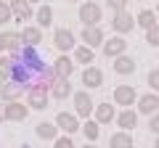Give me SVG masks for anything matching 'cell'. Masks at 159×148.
<instances>
[{
    "label": "cell",
    "instance_id": "6da1fadb",
    "mask_svg": "<svg viewBox=\"0 0 159 148\" xmlns=\"http://www.w3.org/2000/svg\"><path fill=\"white\" fill-rule=\"evenodd\" d=\"M80 21L85 24V27H98V21H101V6L93 3V0L82 3L80 6Z\"/></svg>",
    "mask_w": 159,
    "mask_h": 148
},
{
    "label": "cell",
    "instance_id": "7a4b0ae2",
    "mask_svg": "<svg viewBox=\"0 0 159 148\" xmlns=\"http://www.w3.org/2000/svg\"><path fill=\"white\" fill-rule=\"evenodd\" d=\"M72 98H74V114H77V116H85V119H90L93 108H96V103L90 101V93L80 90V93H74Z\"/></svg>",
    "mask_w": 159,
    "mask_h": 148
},
{
    "label": "cell",
    "instance_id": "3957f363",
    "mask_svg": "<svg viewBox=\"0 0 159 148\" xmlns=\"http://www.w3.org/2000/svg\"><path fill=\"white\" fill-rule=\"evenodd\" d=\"M53 124H56L61 132H66L69 137H72L74 132L80 130V119H77V114H69V111H61V114L56 116V122H53Z\"/></svg>",
    "mask_w": 159,
    "mask_h": 148
},
{
    "label": "cell",
    "instance_id": "277c9868",
    "mask_svg": "<svg viewBox=\"0 0 159 148\" xmlns=\"http://www.w3.org/2000/svg\"><path fill=\"white\" fill-rule=\"evenodd\" d=\"M138 101V93L133 85H117L114 87V103L117 106H133Z\"/></svg>",
    "mask_w": 159,
    "mask_h": 148
},
{
    "label": "cell",
    "instance_id": "5b68a950",
    "mask_svg": "<svg viewBox=\"0 0 159 148\" xmlns=\"http://www.w3.org/2000/svg\"><path fill=\"white\" fill-rule=\"evenodd\" d=\"M133 27H135V19H133L127 11H117L111 16V29H114V32L125 34V32H133Z\"/></svg>",
    "mask_w": 159,
    "mask_h": 148
},
{
    "label": "cell",
    "instance_id": "8992f818",
    "mask_svg": "<svg viewBox=\"0 0 159 148\" xmlns=\"http://www.w3.org/2000/svg\"><path fill=\"white\" fill-rule=\"evenodd\" d=\"M51 69H53V74H56V80H69L74 74V61L69 56H58Z\"/></svg>",
    "mask_w": 159,
    "mask_h": 148
},
{
    "label": "cell",
    "instance_id": "52a82bcc",
    "mask_svg": "<svg viewBox=\"0 0 159 148\" xmlns=\"http://www.w3.org/2000/svg\"><path fill=\"white\" fill-rule=\"evenodd\" d=\"M103 56L106 58H117V56H125V50H127V42H125V37H111V40H103Z\"/></svg>",
    "mask_w": 159,
    "mask_h": 148
},
{
    "label": "cell",
    "instance_id": "ba28073f",
    "mask_svg": "<svg viewBox=\"0 0 159 148\" xmlns=\"http://www.w3.org/2000/svg\"><path fill=\"white\" fill-rule=\"evenodd\" d=\"M27 114H29V106H27V103H21V101L6 103V119L8 122H24V119H27Z\"/></svg>",
    "mask_w": 159,
    "mask_h": 148
},
{
    "label": "cell",
    "instance_id": "9c48e42d",
    "mask_svg": "<svg viewBox=\"0 0 159 148\" xmlns=\"http://www.w3.org/2000/svg\"><path fill=\"white\" fill-rule=\"evenodd\" d=\"M82 85L88 87V90H96V87L103 85V72L98 66H88L85 72H82Z\"/></svg>",
    "mask_w": 159,
    "mask_h": 148
},
{
    "label": "cell",
    "instance_id": "30bf717a",
    "mask_svg": "<svg viewBox=\"0 0 159 148\" xmlns=\"http://www.w3.org/2000/svg\"><path fill=\"white\" fill-rule=\"evenodd\" d=\"M157 111H159V95L157 93H148V95L138 98V114L151 116V114H157Z\"/></svg>",
    "mask_w": 159,
    "mask_h": 148
},
{
    "label": "cell",
    "instance_id": "8fae6325",
    "mask_svg": "<svg viewBox=\"0 0 159 148\" xmlns=\"http://www.w3.org/2000/svg\"><path fill=\"white\" fill-rule=\"evenodd\" d=\"M8 6H11V13L19 19V21H27V19H32V16H34L32 3H29V0H11Z\"/></svg>",
    "mask_w": 159,
    "mask_h": 148
},
{
    "label": "cell",
    "instance_id": "7c38bea8",
    "mask_svg": "<svg viewBox=\"0 0 159 148\" xmlns=\"http://www.w3.org/2000/svg\"><path fill=\"white\" fill-rule=\"evenodd\" d=\"M53 45H56L61 53H69L74 48V34L69 32V29H56V34H53Z\"/></svg>",
    "mask_w": 159,
    "mask_h": 148
},
{
    "label": "cell",
    "instance_id": "4fadbf2b",
    "mask_svg": "<svg viewBox=\"0 0 159 148\" xmlns=\"http://www.w3.org/2000/svg\"><path fill=\"white\" fill-rule=\"evenodd\" d=\"M103 32H101V27H85L82 29V42H85L88 48H98V45H103Z\"/></svg>",
    "mask_w": 159,
    "mask_h": 148
},
{
    "label": "cell",
    "instance_id": "5bb4252c",
    "mask_svg": "<svg viewBox=\"0 0 159 148\" xmlns=\"http://www.w3.org/2000/svg\"><path fill=\"white\" fill-rule=\"evenodd\" d=\"M19 34H21V42L29 45V48H37L40 42H43V29L40 27H24Z\"/></svg>",
    "mask_w": 159,
    "mask_h": 148
},
{
    "label": "cell",
    "instance_id": "9a60e30c",
    "mask_svg": "<svg viewBox=\"0 0 159 148\" xmlns=\"http://www.w3.org/2000/svg\"><path fill=\"white\" fill-rule=\"evenodd\" d=\"M93 114H96V122H98V124H109V122L117 116V114H114V106H111V103H96Z\"/></svg>",
    "mask_w": 159,
    "mask_h": 148
},
{
    "label": "cell",
    "instance_id": "2e32d148",
    "mask_svg": "<svg viewBox=\"0 0 159 148\" xmlns=\"http://www.w3.org/2000/svg\"><path fill=\"white\" fill-rule=\"evenodd\" d=\"M24 90H27V87L16 85V82H3V87H0V95H3V101L11 103V101H19Z\"/></svg>",
    "mask_w": 159,
    "mask_h": 148
},
{
    "label": "cell",
    "instance_id": "e0dca14e",
    "mask_svg": "<svg viewBox=\"0 0 159 148\" xmlns=\"http://www.w3.org/2000/svg\"><path fill=\"white\" fill-rule=\"evenodd\" d=\"M117 119V124L122 127V132H130L133 127L138 124V111H133V108H127V111H122L119 116H114Z\"/></svg>",
    "mask_w": 159,
    "mask_h": 148
},
{
    "label": "cell",
    "instance_id": "ac0fdd59",
    "mask_svg": "<svg viewBox=\"0 0 159 148\" xmlns=\"http://www.w3.org/2000/svg\"><path fill=\"white\" fill-rule=\"evenodd\" d=\"M51 95L56 98V101H64V98L72 95V85H69V80H56L51 85Z\"/></svg>",
    "mask_w": 159,
    "mask_h": 148
},
{
    "label": "cell",
    "instance_id": "d6986e66",
    "mask_svg": "<svg viewBox=\"0 0 159 148\" xmlns=\"http://www.w3.org/2000/svg\"><path fill=\"white\" fill-rule=\"evenodd\" d=\"M34 132H37V137H43V140H56L58 137V127L53 124V122H40V124L34 127Z\"/></svg>",
    "mask_w": 159,
    "mask_h": 148
},
{
    "label": "cell",
    "instance_id": "ffe728a7",
    "mask_svg": "<svg viewBox=\"0 0 159 148\" xmlns=\"http://www.w3.org/2000/svg\"><path fill=\"white\" fill-rule=\"evenodd\" d=\"M114 72L117 74H133L135 72V61L130 56H117L114 58Z\"/></svg>",
    "mask_w": 159,
    "mask_h": 148
},
{
    "label": "cell",
    "instance_id": "44dd1931",
    "mask_svg": "<svg viewBox=\"0 0 159 148\" xmlns=\"http://www.w3.org/2000/svg\"><path fill=\"white\" fill-rule=\"evenodd\" d=\"M109 148H133V135L130 132H114L109 137Z\"/></svg>",
    "mask_w": 159,
    "mask_h": 148
},
{
    "label": "cell",
    "instance_id": "7402d4cb",
    "mask_svg": "<svg viewBox=\"0 0 159 148\" xmlns=\"http://www.w3.org/2000/svg\"><path fill=\"white\" fill-rule=\"evenodd\" d=\"M3 42H6V50H11V53H19L24 45L19 32H3Z\"/></svg>",
    "mask_w": 159,
    "mask_h": 148
},
{
    "label": "cell",
    "instance_id": "603a6c76",
    "mask_svg": "<svg viewBox=\"0 0 159 148\" xmlns=\"http://www.w3.org/2000/svg\"><path fill=\"white\" fill-rule=\"evenodd\" d=\"M34 19H37V27H40V29L51 27V24H53V8H51V6H40L37 13H34Z\"/></svg>",
    "mask_w": 159,
    "mask_h": 148
},
{
    "label": "cell",
    "instance_id": "cb8c5ba5",
    "mask_svg": "<svg viewBox=\"0 0 159 148\" xmlns=\"http://www.w3.org/2000/svg\"><path fill=\"white\" fill-rule=\"evenodd\" d=\"M93 58H96L93 48H88V45L74 48V61H77V63H88V66H90V63H93Z\"/></svg>",
    "mask_w": 159,
    "mask_h": 148
},
{
    "label": "cell",
    "instance_id": "d4e9b609",
    "mask_svg": "<svg viewBox=\"0 0 159 148\" xmlns=\"http://www.w3.org/2000/svg\"><path fill=\"white\" fill-rule=\"evenodd\" d=\"M80 130H82V135L88 137V143H96L98 135H101V127H98V122H90V119H88L85 124H80Z\"/></svg>",
    "mask_w": 159,
    "mask_h": 148
},
{
    "label": "cell",
    "instance_id": "484cf974",
    "mask_svg": "<svg viewBox=\"0 0 159 148\" xmlns=\"http://www.w3.org/2000/svg\"><path fill=\"white\" fill-rule=\"evenodd\" d=\"M11 74H13V56H0V80L11 82Z\"/></svg>",
    "mask_w": 159,
    "mask_h": 148
},
{
    "label": "cell",
    "instance_id": "4316f807",
    "mask_svg": "<svg viewBox=\"0 0 159 148\" xmlns=\"http://www.w3.org/2000/svg\"><path fill=\"white\" fill-rule=\"evenodd\" d=\"M135 24H138V27H143V29H148V27L157 24V16H154V11H141V13H138V19H135Z\"/></svg>",
    "mask_w": 159,
    "mask_h": 148
},
{
    "label": "cell",
    "instance_id": "83f0119b",
    "mask_svg": "<svg viewBox=\"0 0 159 148\" xmlns=\"http://www.w3.org/2000/svg\"><path fill=\"white\" fill-rule=\"evenodd\" d=\"M146 42H148V45H154V48L159 45V24H154V27L146 29Z\"/></svg>",
    "mask_w": 159,
    "mask_h": 148
},
{
    "label": "cell",
    "instance_id": "f1b7e54d",
    "mask_svg": "<svg viewBox=\"0 0 159 148\" xmlns=\"http://www.w3.org/2000/svg\"><path fill=\"white\" fill-rule=\"evenodd\" d=\"M148 87H151V93L159 95V69H151L148 72Z\"/></svg>",
    "mask_w": 159,
    "mask_h": 148
},
{
    "label": "cell",
    "instance_id": "f546056e",
    "mask_svg": "<svg viewBox=\"0 0 159 148\" xmlns=\"http://www.w3.org/2000/svg\"><path fill=\"white\" fill-rule=\"evenodd\" d=\"M11 6H8L6 0H0V24H6V21H11Z\"/></svg>",
    "mask_w": 159,
    "mask_h": 148
},
{
    "label": "cell",
    "instance_id": "4dcf8cb0",
    "mask_svg": "<svg viewBox=\"0 0 159 148\" xmlns=\"http://www.w3.org/2000/svg\"><path fill=\"white\" fill-rule=\"evenodd\" d=\"M53 148H77V146L72 143V137H69V135H61V137L53 140Z\"/></svg>",
    "mask_w": 159,
    "mask_h": 148
},
{
    "label": "cell",
    "instance_id": "1f68e13d",
    "mask_svg": "<svg viewBox=\"0 0 159 148\" xmlns=\"http://www.w3.org/2000/svg\"><path fill=\"white\" fill-rule=\"evenodd\" d=\"M106 6L111 8L114 13H117V11H125V6H127V0H106Z\"/></svg>",
    "mask_w": 159,
    "mask_h": 148
},
{
    "label": "cell",
    "instance_id": "d6a6232c",
    "mask_svg": "<svg viewBox=\"0 0 159 148\" xmlns=\"http://www.w3.org/2000/svg\"><path fill=\"white\" fill-rule=\"evenodd\" d=\"M148 130L159 137V111H157V114H151V119H148Z\"/></svg>",
    "mask_w": 159,
    "mask_h": 148
},
{
    "label": "cell",
    "instance_id": "836d02e7",
    "mask_svg": "<svg viewBox=\"0 0 159 148\" xmlns=\"http://www.w3.org/2000/svg\"><path fill=\"white\" fill-rule=\"evenodd\" d=\"M0 122H6V103L0 106Z\"/></svg>",
    "mask_w": 159,
    "mask_h": 148
},
{
    "label": "cell",
    "instance_id": "e575fe53",
    "mask_svg": "<svg viewBox=\"0 0 159 148\" xmlns=\"http://www.w3.org/2000/svg\"><path fill=\"white\" fill-rule=\"evenodd\" d=\"M6 50V42H3V34H0V53Z\"/></svg>",
    "mask_w": 159,
    "mask_h": 148
},
{
    "label": "cell",
    "instance_id": "d590c367",
    "mask_svg": "<svg viewBox=\"0 0 159 148\" xmlns=\"http://www.w3.org/2000/svg\"><path fill=\"white\" fill-rule=\"evenodd\" d=\"M82 148H96V146H93V143H88V146H82Z\"/></svg>",
    "mask_w": 159,
    "mask_h": 148
},
{
    "label": "cell",
    "instance_id": "8d00e7d4",
    "mask_svg": "<svg viewBox=\"0 0 159 148\" xmlns=\"http://www.w3.org/2000/svg\"><path fill=\"white\" fill-rule=\"evenodd\" d=\"M154 148H159V137H157V143H154Z\"/></svg>",
    "mask_w": 159,
    "mask_h": 148
},
{
    "label": "cell",
    "instance_id": "74e56055",
    "mask_svg": "<svg viewBox=\"0 0 159 148\" xmlns=\"http://www.w3.org/2000/svg\"><path fill=\"white\" fill-rule=\"evenodd\" d=\"M29 3H40V0H29Z\"/></svg>",
    "mask_w": 159,
    "mask_h": 148
},
{
    "label": "cell",
    "instance_id": "f35d334b",
    "mask_svg": "<svg viewBox=\"0 0 159 148\" xmlns=\"http://www.w3.org/2000/svg\"><path fill=\"white\" fill-rule=\"evenodd\" d=\"M69 3H77V0H69Z\"/></svg>",
    "mask_w": 159,
    "mask_h": 148
},
{
    "label": "cell",
    "instance_id": "ab89813d",
    "mask_svg": "<svg viewBox=\"0 0 159 148\" xmlns=\"http://www.w3.org/2000/svg\"><path fill=\"white\" fill-rule=\"evenodd\" d=\"M0 87H3V80H0Z\"/></svg>",
    "mask_w": 159,
    "mask_h": 148
},
{
    "label": "cell",
    "instance_id": "60d3db41",
    "mask_svg": "<svg viewBox=\"0 0 159 148\" xmlns=\"http://www.w3.org/2000/svg\"><path fill=\"white\" fill-rule=\"evenodd\" d=\"M157 13H159V6H157Z\"/></svg>",
    "mask_w": 159,
    "mask_h": 148
}]
</instances>
